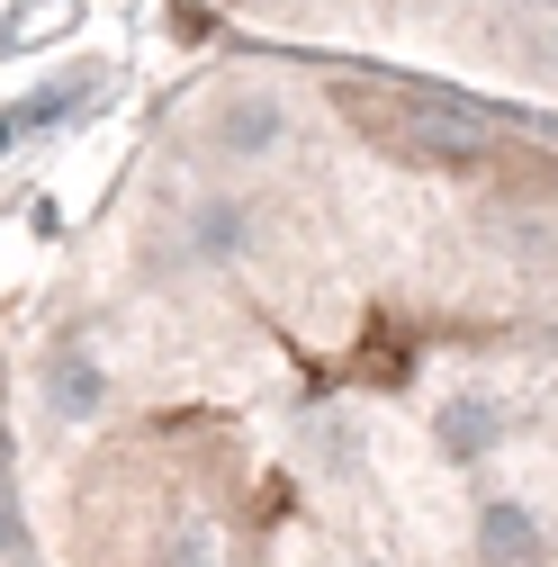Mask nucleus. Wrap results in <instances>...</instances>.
Returning a JSON list of instances; mask_svg holds the SVG:
<instances>
[]
</instances>
